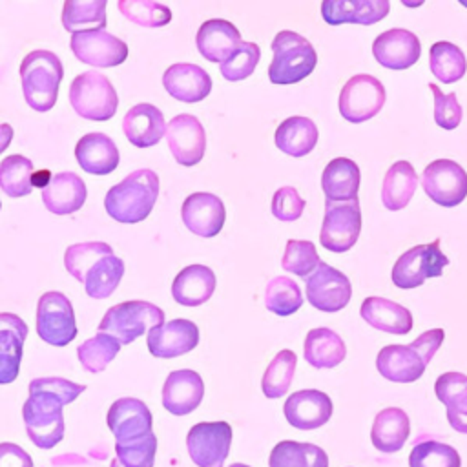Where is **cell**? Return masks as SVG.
Returning <instances> with one entry per match:
<instances>
[{
  "label": "cell",
  "mask_w": 467,
  "mask_h": 467,
  "mask_svg": "<svg viewBox=\"0 0 467 467\" xmlns=\"http://www.w3.org/2000/svg\"><path fill=\"white\" fill-rule=\"evenodd\" d=\"M166 140L173 159L182 166H195L206 150V133L201 120L190 113L175 115L166 126Z\"/></svg>",
  "instance_id": "17"
},
{
  "label": "cell",
  "mask_w": 467,
  "mask_h": 467,
  "mask_svg": "<svg viewBox=\"0 0 467 467\" xmlns=\"http://www.w3.org/2000/svg\"><path fill=\"white\" fill-rule=\"evenodd\" d=\"M274 58L268 66V78L272 84H296L306 78L316 64L317 55L314 46L294 31H279L272 40Z\"/></svg>",
  "instance_id": "6"
},
{
  "label": "cell",
  "mask_w": 467,
  "mask_h": 467,
  "mask_svg": "<svg viewBox=\"0 0 467 467\" xmlns=\"http://www.w3.org/2000/svg\"><path fill=\"white\" fill-rule=\"evenodd\" d=\"M268 467H328V456L314 443L283 440L272 449Z\"/></svg>",
  "instance_id": "39"
},
{
  "label": "cell",
  "mask_w": 467,
  "mask_h": 467,
  "mask_svg": "<svg viewBox=\"0 0 467 467\" xmlns=\"http://www.w3.org/2000/svg\"><path fill=\"white\" fill-rule=\"evenodd\" d=\"M305 210V199L294 186H281L272 197V213L279 221H296Z\"/></svg>",
  "instance_id": "52"
},
{
  "label": "cell",
  "mask_w": 467,
  "mask_h": 467,
  "mask_svg": "<svg viewBox=\"0 0 467 467\" xmlns=\"http://www.w3.org/2000/svg\"><path fill=\"white\" fill-rule=\"evenodd\" d=\"M361 232V210L358 199L343 202H325L319 243L323 248L341 254L350 250Z\"/></svg>",
  "instance_id": "11"
},
{
  "label": "cell",
  "mask_w": 467,
  "mask_h": 467,
  "mask_svg": "<svg viewBox=\"0 0 467 467\" xmlns=\"http://www.w3.org/2000/svg\"><path fill=\"white\" fill-rule=\"evenodd\" d=\"M155 452L157 436L153 432L124 445L115 443V458L109 467H153Z\"/></svg>",
  "instance_id": "48"
},
{
  "label": "cell",
  "mask_w": 467,
  "mask_h": 467,
  "mask_svg": "<svg viewBox=\"0 0 467 467\" xmlns=\"http://www.w3.org/2000/svg\"><path fill=\"white\" fill-rule=\"evenodd\" d=\"M62 77L64 67L55 53L47 49L27 53L20 64V80L29 108L35 111H49L58 99Z\"/></svg>",
  "instance_id": "5"
},
{
  "label": "cell",
  "mask_w": 467,
  "mask_h": 467,
  "mask_svg": "<svg viewBox=\"0 0 467 467\" xmlns=\"http://www.w3.org/2000/svg\"><path fill=\"white\" fill-rule=\"evenodd\" d=\"M303 356L308 365L316 368H332L347 356V347L332 328L319 327L308 330L305 337Z\"/></svg>",
  "instance_id": "37"
},
{
  "label": "cell",
  "mask_w": 467,
  "mask_h": 467,
  "mask_svg": "<svg viewBox=\"0 0 467 467\" xmlns=\"http://www.w3.org/2000/svg\"><path fill=\"white\" fill-rule=\"evenodd\" d=\"M69 102L78 117L88 120H109L119 108V97L109 78L99 71L80 73L69 86Z\"/></svg>",
  "instance_id": "8"
},
{
  "label": "cell",
  "mask_w": 467,
  "mask_h": 467,
  "mask_svg": "<svg viewBox=\"0 0 467 467\" xmlns=\"http://www.w3.org/2000/svg\"><path fill=\"white\" fill-rule=\"evenodd\" d=\"M462 2V5H465L467 7V0H460Z\"/></svg>",
  "instance_id": "56"
},
{
  "label": "cell",
  "mask_w": 467,
  "mask_h": 467,
  "mask_svg": "<svg viewBox=\"0 0 467 467\" xmlns=\"http://www.w3.org/2000/svg\"><path fill=\"white\" fill-rule=\"evenodd\" d=\"M106 0H66L62 7V26L66 31H91L106 27Z\"/></svg>",
  "instance_id": "40"
},
{
  "label": "cell",
  "mask_w": 467,
  "mask_h": 467,
  "mask_svg": "<svg viewBox=\"0 0 467 467\" xmlns=\"http://www.w3.org/2000/svg\"><path fill=\"white\" fill-rule=\"evenodd\" d=\"M199 343V328L190 319H171L148 330L146 345L151 356L170 359L193 350Z\"/></svg>",
  "instance_id": "19"
},
{
  "label": "cell",
  "mask_w": 467,
  "mask_h": 467,
  "mask_svg": "<svg viewBox=\"0 0 467 467\" xmlns=\"http://www.w3.org/2000/svg\"><path fill=\"white\" fill-rule=\"evenodd\" d=\"M215 274L204 265L184 266L171 283V296L182 306H199L206 303L215 290Z\"/></svg>",
  "instance_id": "31"
},
{
  "label": "cell",
  "mask_w": 467,
  "mask_h": 467,
  "mask_svg": "<svg viewBox=\"0 0 467 467\" xmlns=\"http://www.w3.org/2000/svg\"><path fill=\"white\" fill-rule=\"evenodd\" d=\"M164 323V312L150 301H124L106 310L99 323V332L115 337L120 345H130L150 328Z\"/></svg>",
  "instance_id": "7"
},
{
  "label": "cell",
  "mask_w": 467,
  "mask_h": 467,
  "mask_svg": "<svg viewBox=\"0 0 467 467\" xmlns=\"http://www.w3.org/2000/svg\"><path fill=\"white\" fill-rule=\"evenodd\" d=\"M359 314L370 327L387 334L405 336L412 328V314L400 303L385 297H367L361 303Z\"/></svg>",
  "instance_id": "32"
},
{
  "label": "cell",
  "mask_w": 467,
  "mask_h": 467,
  "mask_svg": "<svg viewBox=\"0 0 467 467\" xmlns=\"http://www.w3.org/2000/svg\"><path fill=\"white\" fill-rule=\"evenodd\" d=\"M410 434V421L403 409L387 407L374 418L370 429L372 445L385 454L398 452Z\"/></svg>",
  "instance_id": "33"
},
{
  "label": "cell",
  "mask_w": 467,
  "mask_h": 467,
  "mask_svg": "<svg viewBox=\"0 0 467 467\" xmlns=\"http://www.w3.org/2000/svg\"><path fill=\"white\" fill-rule=\"evenodd\" d=\"M195 44L199 53L206 60L223 64L237 53L243 40L239 29L232 22L223 18H212L201 24L195 36Z\"/></svg>",
  "instance_id": "26"
},
{
  "label": "cell",
  "mask_w": 467,
  "mask_h": 467,
  "mask_svg": "<svg viewBox=\"0 0 467 467\" xmlns=\"http://www.w3.org/2000/svg\"><path fill=\"white\" fill-rule=\"evenodd\" d=\"M75 159L78 166L89 175H108L117 170L120 162L119 148L106 133H88L75 146Z\"/></svg>",
  "instance_id": "30"
},
{
  "label": "cell",
  "mask_w": 467,
  "mask_h": 467,
  "mask_svg": "<svg viewBox=\"0 0 467 467\" xmlns=\"http://www.w3.org/2000/svg\"><path fill=\"white\" fill-rule=\"evenodd\" d=\"M35 166L24 155H9L0 161V190L9 197H24L33 192Z\"/></svg>",
  "instance_id": "42"
},
{
  "label": "cell",
  "mask_w": 467,
  "mask_h": 467,
  "mask_svg": "<svg viewBox=\"0 0 467 467\" xmlns=\"http://www.w3.org/2000/svg\"><path fill=\"white\" fill-rule=\"evenodd\" d=\"M0 467H33L29 452L11 441L0 443Z\"/></svg>",
  "instance_id": "53"
},
{
  "label": "cell",
  "mask_w": 467,
  "mask_h": 467,
  "mask_svg": "<svg viewBox=\"0 0 467 467\" xmlns=\"http://www.w3.org/2000/svg\"><path fill=\"white\" fill-rule=\"evenodd\" d=\"M84 390V385L64 378H35L29 383V398L24 401L22 418L29 440L38 449H53L62 441V407L75 401Z\"/></svg>",
  "instance_id": "1"
},
{
  "label": "cell",
  "mask_w": 467,
  "mask_h": 467,
  "mask_svg": "<svg viewBox=\"0 0 467 467\" xmlns=\"http://www.w3.org/2000/svg\"><path fill=\"white\" fill-rule=\"evenodd\" d=\"M106 423L115 436V443H130L148 436L151 431V412L148 405L137 398H119L111 403Z\"/></svg>",
  "instance_id": "18"
},
{
  "label": "cell",
  "mask_w": 467,
  "mask_h": 467,
  "mask_svg": "<svg viewBox=\"0 0 467 467\" xmlns=\"http://www.w3.org/2000/svg\"><path fill=\"white\" fill-rule=\"evenodd\" d=\"M117 5L126 20L140 27H162L171 20V11L153 0H120Z\"/></svg>",
  "instance_id": "47"
},
{
  "label": "cell",
  "mask_w": 467,
  "mask_h": 467,
  "mask_svg": "<svg viewBox=\"0 0 467 467\" xmlns=\"http://www.w3.org/2000/svg\"><path fill=\"white\" fill-rule=\"evenodd\" d=\"M429 67L440 82L452 84L465 75L467 60L456 44L440 40L434 42L429 49Z\"/></svg>",
  "instance_id": "41"
},
{
  "label": "cell",
  "mask_w": 467,
  "mask_h": 467,
  "mask_svg": "<svg viewBox=\"0 0 467 467\" xmlns=\"http://www.w3.org/2000/svg\"><path fill=\"white\" fill-rule=\"evenodd\" d=\"M204 396V381L192 368H179L168 374L162 385V407L175 416L193 412Z\"/></svg>",
  "instance_id": "23"
},
{
  "label": "cell",
  "mask_w": 467,
  "mask_h": 467,
  "mask_svg": "<svg viewBox=\"0 0 467 467\" xmlns=\"http://www.w3.org/2000/svg\"><path fill=\"white\" fill-rule=\"evenodd\" d=\"M265 306L275 316H292L303 306V294L290 277H272L265 290Z\"/></svg>",
  "instance_id": "44"
},
{
  "label": "cell",
  "mask_w": 467,
  "mask_h": 467,
  "mask_svg": "<svg viewBox=\"0 0 467 467\" xmlns=\"http://www.w3.org/2000/svg\"><path fill=\"white\" fill-rule=\"evenodd\" d=\"M69 47L82 64L95 67H115L128 58V46L106 29L73 33Z\"/></svg>",
  "instance_id": "16"
},
{
  "label": "cell",
  "mask_w": 467,
  "mask_h": 467,
  "mask_svg": "<svg viewBox=\"0 0 467 467\" xmlns=\"http://www.w3.org/2000/svg\"><path fill=\"white\" fill-rule=\"evenodd\" d=\"M27 334V325L20 316L11 312L0 314V385L13 383L18 378Z\"/></svg>",
  "instance_id": "25"
},
{
  "label": "cell",
  "mask_w": 467,
  "mask_h": 467,
  "mask_svg": "<svg viewBox=\"0 0 467 467\" xmlns=\"http://www.w3.org/2000/svg\"><path fill=\"white\" fill-rule=\"evenodd\" d=\"M321 188L327 201L343 202L358 199L359 190V168L347 157H336L328 161L321 175Z\"/></svg>",
  "instance_id": "35"
},
{
  "label": "cell",
  "mask_w": 467,
  "mask_h": 467,
  "mask_svg": "<svg viewBox=\"0 0 467 467\" xmlns=\"http://www.w3.org/2000/svg\"><path fill=\"white\" fill-rule=\"evenodd\" d=\"M319 263L321 259L317 255L314 243L303 241V239H290L286 243V248L281 259V266L286 272L306 279L317 268Z\"/></svg>",
  "instance_id": "49"
},
{
  "label": "cell",
  "mask_w": 467,
  "mask_h": 467,
  "mask_svg": "<svg viewBox=\"0 0 467 467\" xmlns=\"http://www.w3.org/2000/svg\"><path fill=\"white\" fill-rule=\"evenodd\" d=\"M36 334L53 347H66L77 337L71 301L57 290L44 292L36 303Z\"/></svg>",
  "instance_id": "10"
},
{
  "label": "cell",
  "mask_w": 467,
  "mask_h": 467,
  "mask_svg": "<svg viewBox=\"0 0 467 467\" xmlns=\"http://www.w3.org/2000/svg\"><path fill=\"white\" fill-rule=\"evenodd\" d=\"M120 350V343L102 332H97V336L82 341L77 347V358L82 365L84 370L88 372H102L119 354Z\"/></svg>",
  "instance_id": "45"
},
{
  "label": "cell",
  "mask_w": 467,
  "mask_h": 467,
  "mask_svg": "<svg viewBox=\"0 0 467 467\" xmlns=\"http://www.w3.org/2000/svg\"><path fill=\"white\" fill-rule=\"evenodd\" d=\"M372 55L387 69H407L414 66L421 55L420 38L409 29L392 27L376 36Z\"/></svg>",
  "instance_id": "20"
},
{
  "label": "cell",
  "mask_w": 467,
  "mask_h": 467,
  "mask_svg": "<svg viewBox=\"0 0 467 467\" xmlns=\"http://www.w3.org/2000/svg\"><path fill=\"white\" fill-rule=\"evenodd\" d=\"M305 281L308 303L321 312H337L345 308L352 297L348 277L323 261Z\"/></svg>",
  "instance_id": "15"
},
{
  "label": "cell",
  "mask_w": 467,
  "mask_h": 467,
  "mask_svg": "<svg viewBox=\"0 0 467 467\" xmlns=\"http://www.w3.org/2000/svg\"><path fill=\"white\" fill-rule=\"evenodd\" d=\"M389 0H325L321 4L323 20L330 26L361 24L370 26L387 16Z\"/></svg>",
  "instance_id": "28"
},
{
  "label": "cell",
  "mask_w": 467,
  "mask_h": 467,
  "mask_svg": "<svg viewBox=\"0 0 467 467\" xmlns=\"http://www.w3.org/2000/svg\"><path fill=\"white\" fill-rule=\"evenodd\" d=\"M447 265L449 259L440 250V241L436 239L427 244H416L403 252L396 259L390 277L398 288L409 290L421 286L431 277H440Z\"/></svg>",
  "instance_id": "9"
},
{
  "label": "cell",
  "mask_w": 467,
  "mask_h": 467,
  "mask_svg": "<svg viewBox=\"0 0 467 467\" xmlns=\"http://www.w3.org/2000/svg\"><path fill=\"white\" fill-rule=\"evenodd\" d=\"M88 197L84 181L73 171H60L49 177L42 188L44 206L55 215H69L78 212Z\"/></svg>",
  "instance_id": "27"
},
{
  "label": "cell",
  "mask_w": 467,
  "mask_h": 467,
  "mask_svg": "<svg viewBox=\"0 0 467 467\" xmlns=\"http://www.w3.org/2000/svg\"><path fill=\"white\" fill-rule=\"evenodd\" d=\"M409 467H462V458L454 447L436 440H425L412 447Z\"/></svg>",
  "instance_id": "46"
},
{
  "label": "cell",
  "mask_w": 467,
  "mask_h": 467,
  "mask_svg": "<svg viewBox=\"0 0 467 467\" xmlns=\"http://www.w3.org/2000/svg\"><path fill=\"white\" fill-rule=\"evenodd\" d=\"M259 58L261 47L254 42H243L237 53L221 64V75L230 82L248 78L259 64Z\"/></svg>",
  "instance_id": "50"
},
{
  "label": "cell",
  "mask_w": 467,
  "mask_h": 467,
  "mask_svg": "<svg viewBox=\"0 0 467 467\" xmlns=\"http://www.w3.org/2000/svg\"><path fill=\"white\" fill-rule=\"evenodd\" d=\"M286 421L301 431H312L325 425L332 416L328 394L316 389H303L290 394L283 405Z\"/></svg>",
  "instance_id": "22"
},
{
  "label": "cell",
  "mask_w": 467,
  "mask_h": 467,
  "mask_svg": "<svg viewBox=\"0 0 467 467\" xmlns=\"http://www.w3.org/2000/svg\"><path fill=\"white\" fill-rule=\"evenodd\" d=\"M445 332L432 328L420 334L410 345H387L378 352V372L394 383H412L425 372L427 363L441 347Z\"/></svg>",
  "instance_id": "4"
},
{
  "label": "cell",
  "mask_w": 467,
  "mask_h": 467,
  "mask_svg": "<svg viewBox=\"0 0 467 467\" xmlns=\"http://www.w3.org/2000/svg\"><path fill=\"white\" fill-rule=\"evenodd\" d=\"M434 392L447 409L449 425L467 434V376L462 372H443L434 383Z\"/></svg>",
  "instance_id": "34"
},
{
  "label": "cell",
  "mask_w": 467,
  "mask_h": 467,
  "mask_svg": "<svg viewBox=\"0 0 467 467\" xmlns=\"http://www.w3.org/2000/svg\"><path fill=\"white\" fill-rule=\"evenodd\" d=\"M122 131L126 139L137 148L155 146L166 133L164 115L153 104H135L126 111L122 119Z\"/></svg>",
  "instance_id": "29"
},
{
  "label": "cell",
  "mask_w": 467,
  "mask_h": 467,
  "mask_svg": "<svg viewBox=\"0 0 467 467\" xmlns=\"http://www.w3.org/2000/svg\"><path fill=\"white\" fill-rule=\"evenodd\" d=\"M434 95V120L443 130H454L462 122V106L454 93H443L436 84H429Z\"/></svg>",
  "instance_id": "51"
},
{
  "label": "cell",
  "mask_w": 467,
  "mask_h": 467,
  "mask_svg": "<svg viewBox=\"0 0 467 467\" xmlns=\"http://www.w3.org/2000/svg\"><path fill=\"white\" fill-rule=\"evenodd\" d=\"M11 140H13V128L9 124H0V153L5 151Z\"/></svg>",
  "instance_id": "54"
},
{
  "label": "cell",
  "mask_w": 467,
  "mask_h": 467,
  "mask_svg": "<svg viewBox=\"0 0 467 467\" xmlns=\"http://www.w3.org/2000/svg\"><path fill=\"white\" fill-rule=\"evenodd\" d=\"M385 97V88L376 77L354 75L341 88L339 113L348 122H365L379 113Z\"/></svg>",
  "instance_id": "12"
},
{
  "label": "cell",
  "mask_w": 467,
  "mask_h": 467,
  "mask_svg": "<svg viewBox=\"0 0 467 467\" xmlns=\"http://www.w3.org/2000/svg\"><path fill=\"white\" fill-rule=\"evenodd\" d=\"M418 186V175L410 162L396 161L383 177L381 201L387 210H401L409 204Z\"/></svg>",
  "instance_id": "38"
},
{
  "label": "cell",
  "mask_w": 467,
  "mask_h": 467,
  "mask_svg": "<svg viewBox=\"0 0 467 467\" xmlns=\"http://www.w3.org/2000/svg\"><path fill=\"white\" fill-rule=\"evenodd\" d=\"M159 197V177L153 170L140 168L113 184L104 197L106 213L126 224L144 221Z\"/></svg>",
  "instance_id": "3"
},
{
  "label": "cell",
  "mask_w": 467,
  "mask_h": 467,
  "mask_svg": "<svg viewBox=\"0 0 467 467\" xmlns=\"http://www.w3.org/2000/svg\"><path fill=\"white\" fill-rule=\"evenodd\" d=\"M0 208H2V202H0Z\"/></svg>",
  "instance_id": "57"
},
{
  "label": "cell",
  "mask_w": 467,
  "mask_h": 467,
  "mask_svg": "<svg viewBox=\"0 0 467 467\" xmlns=\"http://www.w3.org/2000/svg\"><path fill=\"white\" fill-rule=\"evenodd\" d=\"M64 265L77 281L84 283L86 294L93 299L109 297L124 275V261L102 241H86L67 246Z\"/></svg>",
  "instance_id": "2"
},
{
  "label": "cell",
  "mask_w": 467,
  "mask_h": 467,
  "mask_svg": "<svg viewBox=\"0 0 467 467\" xmlns=\"http://www.w3.org/2000/svg\"><path fill=\"white\" fill-rule=\"evenodd\" d=\"M228 467H250V465H246V463H232Z\"/></svg>",
  "instance_id": "55"
},
{
  "label": "cell",
  "mask_w": 467,
  "mask_h": 467,
  "mask_svg": "<svg viewBox=\"0 0 467 467\" xmlns=\"http://www.w3.org/2000/svg\"><path fill=\"white\" fill-rule=\"evenodd\" d=\"M181 217L184 226L192 234L201 237H213L224 226L226 210L217 195L208 192H197L184 199Z\"/></svg>",
  "instance_id": "21"
},
{
  "label": "cell",
  "mask_w": 467,
  "mask_h": 467,
  "mask_svg": "<svg viewBox=\"0 0 467 467\" xmlns=\"http://www.w3.org/2000/svg\"><path fill=\"white\" fill-rule=\"evenodd\" d=\"M162 86L175 100L193 104L210 95L212 77L197 64L179 62L164 71Z\"/></svg>",
  "instance_id": "24"
},
{
  "label": "cell",
  "mask_w": 467,
  "mask_h": 467,
  "mask_svg": "<svg viewBox=\"0 0 467 467\" xmlns=\"http://www.w3.org/2000/svg\"><path fill=\"white\" fill-rule=\"evenodd\" d=\"M317 126L308 117L294 115L285 119L274 135L275 146L290 157H305L317 144Z\"/></svg>",
  "instance_id": "36"
},
{
  "label": "cell",
  "mask_w": 467,
  "mask_h": 467,
  "mask_svg": "<svg viewBox=\"0 0 467 467\" xmlns=\"http://www.w3.org/2000/svg\"><path fill=\"white\" fill-rule=\"evenodd\" d=\"M296 365H297V356L285 348V350H279L272 361L268 363L265 374H263V379H261V389H263V394L266 398H281L288 392L290 389V383H292V378H294V372H296Z\"/></svg>",
  "instance_id": "43"
},
{
  "label": "cell",
  "mask_w": 467,
  "mask_h": 467,
  "mask_svg": "<svg viewBox=\"0 0 467 467\" xmlns=\"http://www.w3.org/2000/svg\"><path fill=\"white\" fill-rule=\"evenodd\" d=\"M425 193L440 206H458L467 197V171L451 159H436L421 173Z\"/></svg>",
  "instance_id": "14"
},
{
  "label": "cell",
  "mask_w": 467,
  "mask_h": 467,
  "mask_svg": "<svg viewBox=\"0 0 467 467\" xmlns=\"http://www.w3.org/2000/svg\"><path fill=\"white\" fill-rule=\"evenodd\" d=\"M232 445V427L226 421H201L186 434V449L197 467H223Z\"/></svg>",
  "instance_id": "13"
}]
</instances>
